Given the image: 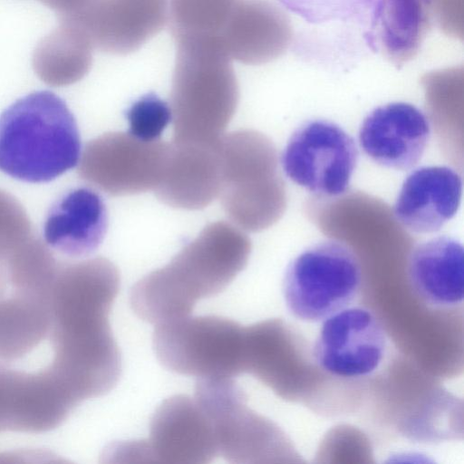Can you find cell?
<instances>
[{
    "mask_svg": "<svg viewBox=\"0 0 464 464\" xmlns=\"http://www.w3.org/2000/svg\"><path fill=\"white\" fill-rule=\"evenodd\" d=\"M120 283L118 268L104 257L59 264L53 278L48 368L79 403L105 395L120 379L121 353L109 321Z\"/></svg>",
    "mask_w": 464,
    "mask_h": 464,
    "instance_id": "1",
    "label": "cell"
},
{
    "mask_svg": "<svg viewBox=\"0 0 464 464\" xmlns=\"http://www.w3.org/2000/svg\"><path fill=\"white\" fill-rule=\"evenodd\" d=\"M251 241L234 225L206 226L165 266L130 289V304L142 320L160 324L188 315L197 302L218 295L246 266Z\"/></svg>",
    "mask_w": 464,
    "mask_h": 464,
    "instance_id": "2",
    "label": "cell"
},
{
    "mask_svg": "<svg viewBox=\"0 0 464 464\" xmlns=\"http://www.w3.org/2000/svg\"><path fill=\"white\" fill-rule=\"evenodd\" d=\"M175 43L173 143L217 145L239 100L232 59L216 36L179 37Z\"/></svg>",
    "mask_w": 464,
    "mask_h": 464,
    "instance_id": "3",
    "label": "cell"
},
{
    "mask_svg": "<svg viewBox=\"0 0 464 464\" xmlns=\"http://www.w3.org/2000/svg\"><path fill=\"white\" fill-rule=\"evenodd\" d=\"M80 157L76 121L55 93L34 92L0 115V170L9 177L49 182L74 168Z\"/></svg>",
    "mask_w": 464,
    "mask_h": 464,
    "instance_id": "4",
    "label": "cell"
},
{
    "mask_svg": "<svg viewBox=\"0 0 464 464\" xmlns=\"http://www.w3.org/2000/svg\"><path fill=\"white\" fill-rule=\"evenodd\" d=\"M218 153V197L229 219L251 232L274 223L282 212L284 190L270 140L255 130H237L221 138Z\"/></svg>",
    "mask_w": 464,
    "mask_h": 464,
    "instance_id": "5",
    "label": "cell"
},
{
    "mask_svg": "<svg viewBox=\"0 0 464 464\" xmlns=\"http://www.w3.org/2000/svg\"><path fill=\"white\" fill-rule=\"evenodd\" d=\"M154 353L168 370L198 379L244 372V328L218 315L182 316L155 324Z\"/></svg>",
    "mask_w": 464,
    "mask_h": 464,
    "instance_id": "6",
    "label": "cell"
},
{
    "mask_svg": "<svg viewBox=\"0 0 464 464\" xmlns=\"http://www.w3.org/2000/svg\"><path fill=\"white\" fill-rule=\"evenodd\" d=\"M362 281L355 252L339 240H324L305 248L287 266L283 279L285 303L295 318L318 322L351 304Z\"/></svg>",
    "mask_w": 464,
    "mask_h": 464,
    "instance_id": "7",
    "label": "cell"
},
{
    "mask_svg": "<svg viewBox=\"0 0 464 464\" xmlns=\"http://www.w3.org/2000/svg\"><path fill=\"white\" fill-rule=\"evenodd\" d=\"M358 160L354 140L336 123L310 120L289 138L281 155L285 175L320 197L343 194Z\"/></svg>",
    "mask_w": 464,
    "mask_h": 464,
    "instance_id": "8",
    "label": "cell"
},
{
    "mask_svg": "<svg viewBox=\"0 0 464 464\" xmlns=\"http://www.w3.org/2000/svg\"><path fill=\"white\" fill-rule=\"evenodd\" d=\"M170 144L142 140L130 132H110L89 141L78 174L110 196L153 189L163 172Z\"/></svg>",
    "mask_w": 464,
    "mask_h": 464,
    "instance_id": "9",
    "label": "cell"
},
{
    "mask_svg": "<svg viewBox=\"0 0 464 464\" xmlns=\"http://www.w3.org/2000/svg\"><path fill=\"white\" fill-rule=\"evenodd\" d=\"M134 462L207 464L218 455L210 421L197 401L171 396L156 409L147 440L128 441Z\"/></svg>",
    "mask_w": 464,
    "mask_h": 464,
    "instance_id": "10",
    "label": "cell"
},
{
    "mask_svg": "<svg viewBox=\"0 0 464 464\" xmlns=\"http://www.w3.org/2000/svg\"><path fill=\"white\" fill-rule=\"evenodd\" d=\"M78 405L48 367L25 372L0 363V433L52 430Z\"/></svg>",
    "mask_w": 464,
    "mask_h": 464,
    "instance_id": "11",
    "label": "cell"
},
{
    "mask_svg": "<svg viewBox=\"0 0 464 464\" xmlns=\"http://www.w3.org/2000/svg\"><path fill=\"white\" fill-rule=\"evenodd\" d=\"M385 347L386 334L375 314L364 307H350L324 319L313 354L324 371L357 378L378 368Z\"/></svg>",
    "mask_w": 464,
    "mask_h": 464,
    "instance_id": "12",
    "label": "cell"
},
{
    "mask_svg": "<svg viewBox=\"0 0 464 464\" xmlns=\"http://www.w3.org/2000/svg\"><path fill=\"white\" fill-rule=\"evenodd\" d=\"M195 400L208 418L218 454L229 463H251L262 450L263 425L233 379H198Z\"/></svg>",
    "mask_w": 464,
    "mask_h": 464,
    "instance_id": "13",
    "label": "cell"
},
{
    "mask_svg": "<svg viewBox=\"0 0 464 464\" xmlns=\"http://www.w3.org/2000/svg\"><path fill=\"white\" fill-rule=\"evenodd\" d=\"M169 0H96L73 17L94 49L126 55L136 52L168 22Z\"/></svg>",
    "mask_w": 464,
    "mask_h": 464,
    "instance_id": "14",
    "label": "cell"
},
{
    "mask_svg": "<svg viewBox=\"0 0 464 464\" xmlns=\"http://www.w3.org/2000/svg\"><path fill=\"white\" fill-rule=\"evenodd\" d=\"M430 134L426 115L407 102H391L373 109L363 119L359 143L381 166L406 170L421 159Z\"/></svg>",
    "mask_w": 464,
    "mask_h": 464,
    "instance_id": "15",
    "label": "cell"
},
{
    "mask_svg": "<svg viewBox=\"0 0 464 464\" xmlns=\"http://www.w3.org/2000/svg\"><path fill=\"white\" fill-rule=\"evenodd\" d=\"M462 179L449 166H425L404 179L393 205L396 220L408 230L429 234L440 230L459 209Z\"/></svg>",
    "mask_w": 464,
    "mask_h": 464,
    "instance_id": "16",
    "label": "cell"
},
{
    "mask_svg": "<svg viewBox=\"0 0 464 464\" xmlns=\"http://www.w3.org/2000/svg\"><path fill=\"white\" fill-rule=\"evenodd\" d=\"M221 165L215 146L170 144L160 179L154 188L165 204L201 209L219 196Z\"/></svg>",
    "mask_w": 464,
    "mask_h": 464,
    "instance_id": "17",
    "label": "cell"
},
{
    "mask_svg": "<svg viewBox=\"0 0 464 464\" xmlns=\"http://www.w3.org/2000/svg\"><path fill=\"white\" fill-rule=\"evenodd\" d=\"M107 227L108 213L102 198L92 188H77L52 205L43 231L48 246L81 257L100 246Z\"/></svg>",
    "mask_w": 464,
    "mask_h": 464,
    "instance_id": "18",
    "label": "cell"
},
{
    "mask_svg": "<svg viewBox=\"0 0 464 464\" xmlns=\"http://www.w3.org/2000/svg\"><path fill=\"white\" fill-rule=\"evenodd\" d=\"M410 285L426 304L437 309L457 307L463 301V246L440 236L411 250L407 266Z\"/></svg>",
    "mask_w": 464,
    "mask_h": 464,
    "instance_id": "19",
    "label": "cell"
},
{
    "mask_svg": "<svg viewBox=\"0 0 464 464\" xmlns=\"http://www.w3.org/2000/svg\"><path fill=\"white\" fill-rule=\"evenodd\" d=\"M93 49L90 37L76 19L59 18V24L34 50V72L52 87L73 84L90 72Z\"/></svg>",
    "mask_w": 464,
    "mask_h": 464,
    "instance_id": "20",
    "label": "cell"
},
{
    "mask_svg": "<svg viewBox=\"0 0 464 464\" xmlns=\"http://www.w3.org/2000/svg\"><path fill=\"white\" fill-rule=\"evenodd\" d=\"M50 327L48 300L14 290L0 297V363L31 353L49 335Z\"/></svg>",
    "mask_w": 464,
    "mask_h": 464,
    "instance_id": "21",
    "label": "cell"
},
{
    "mask_svg": "<svg viewBox=\"0 0 464 464\" xmlns=\"http://www.w3.org/2000/svg\"><path fill=\"white\" fill-rule=\"evenodd\" d=\"M311 24L353 23L362 27L367 45L399 0H277Z\"/></svg>",
    "mask_w": 464,
    "mask_h": 464,
    "instance_id": "22",
    "label": "cell"
},
{
    "mask_svg": "<svg viewBox=\"0 0 464 464\" xmlns=\"http://www.w3.org/2000/svg\"><path fill=\"white\" fill-rule=\"evenodd\" d=\"M237 0H169L168 22L175 38L218 37Z\"/></svg>",
    "mask_w": 464,
    "mask_h": 464,
    "instance_id": "23",
    "label": "cell"
},
{
    "mask_svg": "<svg viewBox=\"0 0 464 464\" xmlns=\"http://www.w3.org/2000/svg\"><path fill=\"white\" fill-rule=\"evenodd\" d=\"M34 237L31 220L22 204L0 188V267Z\"/></svg>",
    "mask_w": 464,
    "mask_h": 464,
    "instance_id": "24",
    "label": "cell"
},
{
    "mask_svg": "<svg viewBox=\"0 0 464 464\" xmlns=\"http://www.w3.org/2000/svg\"><path fill=\"white\" fill-rule=\"evenodd\" d=\"M126 118L129 132L136 138L159 140L163 130L172 120L169 105L153 92L140 97L128 109Z\"/></svg>",
    "mask_w": 464,
    "mask_h": 464,
    "instance_id": "25",
    "label": "cell"
},
{
    "mask_svg": "<svg viewBox=\"0 0 464 464\" xmlns=\"http://www.w3.org/2000/svg\"><path fill=\"white\" fill-rule=\"evenodd\" d=\"M59 18L74 16L87 9L96 0H39Z\"/></svg>",
    "mask_w": 464,
    "mask_h": 464,
    "instance_id": "26",
    "label": "cell"
},
{
    "mask_svg": "<svg viewBox=\"0 0 464 464\" xmlns=\"http://www.w3.org/2000/svg\"><path fill=\"white\" fill-rule=\"evenodd\" d=\"M1 285H2V283H1V279H0V286H2Z\"/></svg>",
    "mask_w": 464,
    "mask_h": 464,
    "instance_id": "27",
    "label": "cell"
}]
</instances>
